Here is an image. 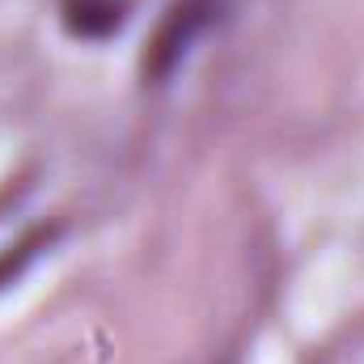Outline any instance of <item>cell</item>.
I'll return each mask as SVG.
<instances>
[{
    "label": "cell",
    "mask_w": 364,
    "mask_h": 364,
    "mask_svg": "<svg viewBox=\"0 0 364 364\" xmlns=\"http://www.w3.org/2000/svg\"><path fill=\"white\" fill-rule=\"evenodd\" d=\"M212 13H216V0H178V4L166 13L157 38H153V47H149L144 68H149L153 77H166L182 55L191 51V43L203 34V26L212 21Z\"/></svg>",
    "instance_id": "obj_1"
},
{
    "label": "cell",
    "mask_w": 364,
    "mask_h": 364,
    "mask_svg": "<svg viewBox=\"0 0 364 364\" xmlns=\"http://www.w3.org/2000/svg\"><path fill=\"white\" fill-rule=\"evenodd\" d=\"M64 21L81 38H106L123 26V0H68Z\"/></svg>",
    "instance_id": "obj_2"
}]
</instances>
